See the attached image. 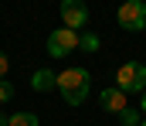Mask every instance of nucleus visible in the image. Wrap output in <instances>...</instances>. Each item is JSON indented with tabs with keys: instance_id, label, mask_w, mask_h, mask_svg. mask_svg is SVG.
<instances>
[{
	"instance_id": "nucleus-13",
	"label": "nucleus",
	"mask_w": 146,
	"mask_h": 126,
	"mask_svg": "<svg viewBox=\"0 0 146 126\" xmlns=\"http://www.w3.org/2000/svg\"><path fill=\"white\" fill-rule=\"evenodd\" d=\"M139 113H146V92L139 95Z\"/></svg>"
},
{
	"instance_id": "nucleus-9",
	"label": "nucleus",
	"mask_w": 146,
	"mask_h": 126,
	"mask_svg": "<svg viewBox=\"0 0 146 126\" xmlns=\"http://www.w3.org/2000/svg\"><path fill=\"white\" fill-rule=\"evenodd\" d=\"M119 123L122 126H139L143 119H139V109H122L119 113Z\"/></svg>"
},
{
	"instance_id": "nucleus-14",
	"label": "nucleus",
	"mask_w": 146,
	"mask_h": 126,
	"mask_svg": "<svg viewBox=\"0 0 146 126\" xmlns=\"http://www.w3.org/2000/svg\"><path fill=\"white\" fill-rule=\"evenodd\" d=\"M7 119H10V116H3V113H0V126H7Z\"/></svg>"
},
{
	"instance_id": "nucleus-4",
	"label": "nucleus",
	"mask_w": 146,
	"mask_h": 126,
	"mask_svg": "<svg viewBox=\"0 0 146 126\" xmlns=\"http://www.w3.org/2000/svg\"><path fill=\"white\" fill-rule=\"evenodd\" d=\"M75 48H82V34H78V31L58 27V31L48 34V55H51V58H68Z\"/></svg>"
},
{
	"instance_id": "nucleus-8",
	"label": "nucleus",
	"mask_w": 146,
	"mask_h": 126,
	"mask_svg": "<svg viewBox=\"0 0 146 126\" xmlns=\"http://www.w3.org/2000/svg\"><path fill=\"white\" fill-rule=\"evenodd\" d=\"M7 126H37V116L34 113H14L7 119Z\"/></svg>"
},
{
	"instance_id": "nucleus-12",
	"label": "nucleus",
	"mask_w": 146,
	"mask_h": 126,
	"mask_svg": "<svg viewBox=\"0 0 146 126\" xmlns=\"http://www.w3.org/2000/svg\"><path fill=\"white\" fill-rule=\"evenodd\" d=\"M7 68H10V58H7V55H3V51H0V79H3V75H7Z\"/></svg>"
},
{
	"instance_id": "nucleus-7",
	"label": "nucleus",
	"mask_w": 146,
	"mask_h": 126,
	"mask_svg": "<svg viewBox=\"0 0 146 126\" xmlns=\"http://www.w3.org/2000/svg\"><path fill=\"white\" fill-rule=\"evenodd\" d=\"M31 89L34 92H51V89H58V75L51 68H37L34 75H31Z\"/></svg>"
},
{
	"instance_id": "nucleus-3",
	"label": "nucleus",
	"mask_w": 146,
	"mask_h": 126,
	"mask_svg": "<svg viewBox=\"0 0 146 126\" xmlns=\"http://www.w3.org/2000/svg\"><path fill=\"white\" fill-rule=\"evenodd\" d=\"M115 21L122 31H146V0H126L119 10H115Z\"/></svg>"
},
{
	"instance_id": "nucleus-5",
	"label": "nucleus",
	"mask_w": 146,
	"mask_h": 126,
	"mask_svg": "<svg viewBox=\"0 0 146 126\" xmlns=\"http://www.w3.org/2000/svg\"><path fill=\"white\" fill-rule=\"evenodd\" d=\"M88 21V7L85 0H61V24L68 31H82Z\"/></svg>"
},
{
	"instance_id": "nucleus-11",
	"label": "nucleus",
	"mask_w": 146,
	"mask_h": 126,
	"mask_svg": "<svg viewBox=\"0 0 146 126\" xmlns=\"http://www.w3.org/2000/svg\"><path fill=\"white\" fill-rule=\"evenodd\" d=\"M10 99H14V85L7 82V79H0V106L10 102Z\"/></svg>"
},
{
	"instance_id": "nucleus-10",
	"label": "nucleus",
	"mask_w": 146,
	"mask_h": 126,
	"mask_svg": "<svg viewBox=\"0 0 146 126\" xmlns=\"http://www.w3.org/2000/svg\"><path fill=\"white\" fill-rule=\"evenodd\" d=\"M82 51H99V34H82Z\"/></svg>"
},
{
	"instance_id": "nucleus-1",
	"label": "nucleus",
	"mask_w": 146,
	"mask_h": 126,
	"mask_svg": "<svg viewBox=\"0 0 146 126\" xmlns=\"http://www.w3.org/2000/svg\"><path fill=\"white\" fill-rule=\"evenodd\" d=\"M58 92H61V99L68 106H82L88 99V92H92V75L85 68H78V65L61 68L58 72Z\"/></svg>"
},
{
	"instance_id": "nucleus-2",
	"label": "nucleus",
	"mask_w": 146,
	"mask_h": 126,
	"mask_svg": "<svg viewBox=\"0 0 146 126\" xmlns=\"http://www.w3.org/2000/svg\"><path fill=\"white\" fill-rule=\"evenodd\" d=\"M115 89H122L126 95L146 92V65L143 61H126L115 68Z\"/></svg>"
},
{
	"instance_id": "nucleus-15",
	"label": "nucleus",
	"mask_w": 146,
	"mask_h": 126,
	"mask_svg": "<svg viewBox=\"0 0 146 126\" xmlns=\"http://www.w3.org/2000/svg\"><path fill=\"white\" fill-rule=\"evenodd\" d=\"M139 126H146V119H143V123H139Z\"/></svg>"
},
{
	"instance_id": "nucleus-6",
	"label": "nucleus",
	"mask_w": 146,
	"mask_h": 126,
	"mask_svg": "<svg viewBox=\"0 0 146 126\" xmlns=\"http://www.w3.org/2000/svg\"><path fill=\"white\" fill-rule=\"evenodd\" d=\"M99 106L106 109V113H112V116H119L122 109H129V95L122 92V89H115V85H106L102 92H99Z\"/></svg>"
}]
</instances>
